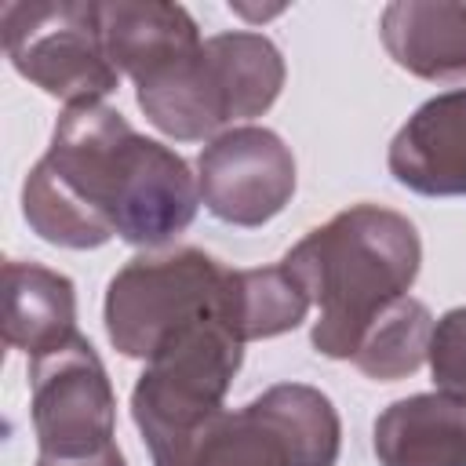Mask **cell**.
I'll return each instance as SVG.
<instances>
[{"label":"cell","instance_id":"cell-1","mask_svg":"<svg viewBox=\"0 0 466 466\" xmlns=\"http://www.w3.org/2000/svg\"><path fill=\"white\" fill-rule=\"evenodd\" d=\"M200 186L189 164L157 138L138 135L120 109L69 106L47 153L22 182L29 229L55 248H102L120 237L157 251L189 229Z\"/></svg>","mask_w":466,"mask_h":466},{"label":"cell","instance_id":"cell-2","mask_svg":"<svg viewBox=\"0 0 466 466\" xmlns=\"http://www.w3.org/2000/svg\"><path fill=\"white\" fill-rule=\"evenodd\" d=\"M280 262L317 306L313 350L328 360H353L364 331L415 284L422 240L408 215L353 204L309 229Z\"/></svg>","mask_w":466,"mask_h":466},{"label":"cell","instance_id":"cell-3","mask_svg":"<svg viewBox=\"0 0 466 466\" xmlns=\"http://www.w3.org/2000/svg\"><path fill=\"white\" fill-rule=\"evenodd\" d=\"M280 47L251 29L215 33L157 80L135 87L146 120L175 142H211L233 120L262 116L284 87Z\"/></svg>","mask_w":466,"mask_h":466},{"label":"cell","instance_id":"cell-4","mask_svg":"<svg viewBox=\"0 0 466 466\" xmlns=\"http://www.w3.org/2000/svg\"><path fill=\"white\" fill-rule=\"evenodd\" d=\"M342 422L328 393L277 382L237 411H215L193 430L149 444L153 466H335Z\"/></svg>","mask_w":466,"mask_h":466},{"label":"cell","instance_id":"cell-5","mask_svg":"<svg viewBox=\"0 0 466 466\" xmlns=\"http://www.w3.org/2000/svg\"><path fill=\"white\" fill-rule=\"evenodd\" d=\"M226 280L229 266L200 248L135 255L113 273L102 302L113 350L131 360H149L178 331L222 317Z\"/></svg>","mask_w":466,"mask_h":466},{"label":"cell","instance_id":"cell-6","mask_svg":"<svg viewBox=\"0 0 466 466\" xmlns=\"http://www.w3.org/2000/svg\"><path fill=\"white\" fill-rule=\"evenodd\" d=\"M0 29L11 66L66 109L95 106L120 84L102 44L98 0H7Z\"/></svg>","mask_w":466,"mask_h":466},{"label":"cell","instance_id":"cell-7","mask_svg":"<svg viewBox=\"0 0 466 466\" xmlns=\"http://www.w3.org/2000/svg\"><path fill=\"white\" fill-rule=\"evenodd\" d=\"M29 411L36 466H91L116 448V393L95 346H69L29 360Z\"/></svg>","mask_w":466,"mask_h":466},{"label":"cell","instance_id":"cell-8","mask_svg":"<svg viewBox=\"0 0 466 466\" xmlns=\"http://www.w3.org/2000/svg\"><path fill=\"white\" fill-rule=\"evenodd\" d=\"M244 342L222 317L200 320L167 339L142 368L131 390V419L142 444H160L222 411V400L240 371Z\"/></svg>","mask_w":466,"mask_h":466},{"label":"cell","instance_id":"cell-9","mask_svg":"<svg viewBox=\"0 0 466 466\" xmlns=\"http://www.w3.org/2000/svg\"><path fill=\"white\" fill-rule=\"evenodd\" d=\"M200 204L229 226L255 229L277 218L295 197V157L284 138L240 124L211 138L197 157Z\"/></svg>","mask_w":466,"mask_h":466},{"label":"cell","instance_id":"cell-10","mask_svg":"<svg viewBox=\"0 0 466 466\" xmlns=\"http://www.w3.org/2000/svg\"><path fill=\"white\" fill-rule=\"evenodd\" d=\"M386 167L419 197H466V87L426 98L393 135Z\"/></svg>","mask_w":466,"mask_h":466},{"label":"cell","instance_id":"cell-11","mask_svg":"<svg viewBox=\"0 0 466 466\" xmlns=\"http://www.w3.org/2000/svg\"><path fill=\"white\" fill-rule=\"evenodd\" d=\"M98 29L109 62L135 87L157 80L204 44L197 18L167 0H106L98 4Z\"/></svg>","mask_w":466,"mask_h":466},{"label":"cell","instance_id":"cell-12","mask_svg":"<svg viewBox=\"0 0 466 466\" xmlns=\"http://www.w3.org/2000/svg\"><path fill=\"white\" fill-rule=\"evenodd\" d=\"M76 339V288L66 273L29 258L4 262V342L29 360Z\"/></svg>","mask_w":466,"mask_h":466},{"label":"cell","instance_id":"cell-13","mask_svg":"<svg viewBox=\"0 0 466 466\" xmlns=\"http://www.w3.org/2000/svg\"><path fill=\"white\" fill-rule=\"evenodd\" d=\"M386 55L419 80H466V4L393 0L382 7Z\"/></svg>","mask_w":466,"mask_h":466},{"label":"cell","instance_id":"cell-14","mask_svg":"<svg viewBox=\"0 0 466 466\" xmlns=\"http://www.w3.org/2000/svg\"><path fill=\"white\" fill-rule=\"evenodd\" d=\"M379 466H466V404L444 393H411L371 426Z\"/></svg>","mask_w":466,"mask_h":466},{"label":"cell","instance_id":"cell-15","mask_svg":"<svg viewBox=\"0 0 466 466\" xmlns=\"http://www.w3.org/2000/svg\"><path fill=\"white\" fill-rule=\"evenodd\" d=\"M309 306L313 302L299 277L284 262H277L258 269H229L222 317L240 342H255L295 331L306 320Z\"/></svg>","mask_w":466,"mask_h":466},{"label":"cell","instance_id":"cell-16","mask_svg":"<svg viewBox=\"0 0 466 466\" xmlns=\"http://www.w3.org/2000/svg\"><path fill=\"white\" fill-rule=\"evenodd\" d=\"M433 313L426 309V302L404 295L397 299L357 342L353 353V368L368 379L379 382H397L408 379L411 371L422 368L426 350H430V335H433Z\"/></svg>","mask_w":466,"mask_h":466},{"label":"cell","instance_id":"cell-17","mask_svg":"<svg viewBox=\"0 0 466 466\" xmlns=\"http://www.w3.org/2000/svg\"><path fill=\"white\" fill-rule=\"evenodd\" d=\"M426 360H430L437 393L466 404V306L448 309L433 324Z\"/></svg>","mask_w":466,"mask_h":466},{"label":"cell","instance_id":"cell-18","mask_svg":"<svg viewBox=\"0 0 466 466\" xmlns=\"http://www.w3.org/2000/svg\"><path fill=\"white\" fill-rule=\"evenodd\" d=\"M91 466H124V451H113V455H106V459H98Z\"/></svg>","mask_w":466,"mask_h":466}]
</instances>
